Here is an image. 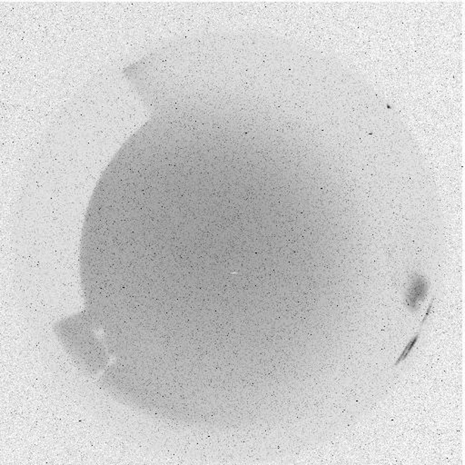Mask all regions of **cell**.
I'll list each match as a JSON object with an SVG mask.
<instances>
[{
    "mask_svg": "<svg viewBox=\"0 0 465 465\" xmlns=\"http://www.w3.org/2000/svg\"><path fill=\"white\" fill-rule=\"evenodd\" d=\"M429 292V283L426 277L414 274L405 295V304L411 311H416L426 300Z\"/></svg>",
    "mask_w": 465,
    "mask_h": 465,
    "instance_id": "obj_1",
    "label": "cell"
}]
</instances>
